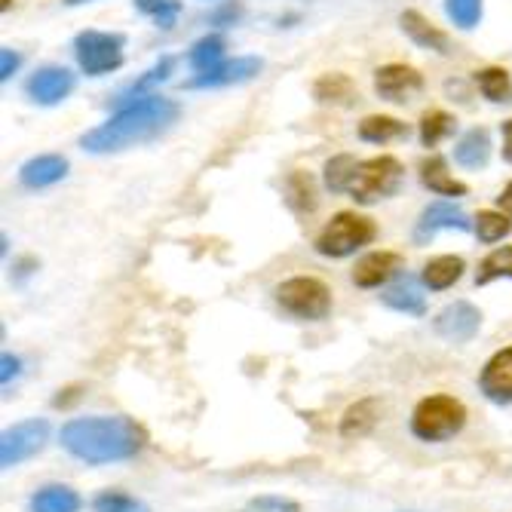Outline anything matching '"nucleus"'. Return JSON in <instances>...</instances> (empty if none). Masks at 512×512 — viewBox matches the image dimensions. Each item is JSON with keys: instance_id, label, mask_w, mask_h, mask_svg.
Listing matches in <instances>:
<instances>
[{"instance_id": "nucleus-7", "label": "nucleus", "mask_w": 512, "mask_h": 512, "mask_svg": "<svg viewBox=\"0 0 512 512\" xmlns=\"http://www.w3.org/2000/svg\"><path fill=\"white\" fill-rule=\"evenodd\" d=\"M123 34L111 31H80L74 37V59L86 77H105L123 65Z\"/></svg>"}, {"instance_id": "nucleus-28", "label": "nucleus", "mask_w": 512, "mask_h": 512, "mask_svg": "<svg viewBox=\"0 0 512 512\" xmlns=\"http://www.w3.org/2000/svg\"><path fill=\"white\" fill-rule=\"evenodd\" d=\"M476 83H479L482 96L488 102H497V105H509L512 102V77H509V71H503V68H482V71H476Z\"/></svg>"}, {"instance_id": "nucleus-39", "label": "nucleus", "mask_w": 512, "mask_h": 512, "mask_svg": "<svg viewBox=\"0 0 512 512\" xmlns=\"http://www.w3.org/2000/svg\"><path fill=\"white\" fill-rule=\"evenodd\" d=\"M19 65H22V56L16 50H10V46H4V50H0V80L7 83L19 71Z\"/></svg>"}, {"instance_id": "nucleus-12", "label": "nucleus", "mask_w": 512, "mask_h": 512, "mask_svg": "<svg viewBox=\"0 0 512 512\" xmlns=\"http://www.w3.org/2000/svg\"><path fill=\"white\" fill-rule=\"evenodd\" d=\"M473 224H470V218H467V212H463L460 206H454V203H433V206H427L424 212H421V218H417V224H414V243L417 246H427L439 230H470Z\"/></svg>"}, {"instance_id": "nucleus-13", "label": "nucleus", "mask_w": 512, "mask_h": 512, "mask_svg": "<svg viewBox=\"0 0 512 512\" xmlns=\"http://www.w3.org/2000/svg\"><path fill=\"white\" fill-rule=\"evenodd\" d=\"M264 62L258 56H240V59H230V62H221L218 68L206 71V74H197L194 80H188L184 86L188 89H215V86H237V83H249L261 74Z\"/></svg>"}, {"instance_id": "nucleus-1", "label": "nucleus", "mask_w": 512, "mask_h": 512, "mask_svg": "<svg viewBox=\"0 0 512 512\" xmlns=\"http://www.w3.org/2000/svg\"><path fill=\"white\" fill-rule=\"evenodd\" d=\"M59 442L74 460H83L89 467H105V463H123L142 454L148 433L126 414H92L71 417L59 433Z\"/></svg>"}, {"instance_id": "nucleus-23", "label": "nucleus", "mask_w": 512, "mask_h": 512, "mask_svg": "<svg viewBox=\"0 0 512 512\" xmlns=\"http://www.w3.org/2000/svg\"><path fill=\"white\" fill-rule=\"evenodd\" d=\"M467 270V261L460 255H439V258H430L424 264V273H421V283L430 289V292H445L451 289L457 279Z\"/></svg>"}, {"instance_id": "nucleus-11", "label": "nucleus", "mask_w": 512, "mask_h": 512, "mask_svg": "<svg viewBox=\"0 0 512 512\" xmlns=\"http://www.w3.org/2000/svg\"><path fill=\"white\" fill-rule=\"evenodd\" d=\"M375 92L384 99V102H393V105H405L411 99H417L424 92V77L421 71H414L411 65H384L375 71Z\"/></svg>"}, {"instance_id": "nucleus-8", "label": "nucleus", "mask_w": 512, "mask_h": 512, "mask_svg": "<svg viewBox=\"0 0 512 512\" xmlns=\"http://www.w3.org/2000/svg\"><path fill=\"white\" fill-rule=\"evenodd\" d=\"M46 439H50V421H43V417H28V421L4 430V436H0V467L13 470L31 460L46 445Z\"/></svg>"}, {"instance_id": "nucleus-35", "label": "nucleus", "mask_w": 512, "mask_h": 512, "mask_svg": "<svg viewBox=\"0 0 512 512\" xmlns=\"http://www.w3.org/2000/svg\"><path fill=\"white\" fill-rule=\"evenodd\" d=\"M445 13L460 31H473L482 22V0H445Z\"/></svg>"}, {"instance_id": "nucleus-41", "label": "nucleus", "mask_w": 512, "mask_h": 512, "mask_svg": "<svg viewBox=\"0 0 512 512\" xmlns=\"http://www.w3.org/2000/svg\"><path fill=\"white\" fill-rule=\"evenodd\" d=\"M500 132H503V160L512 163V120H506L500 126Z\"/></svg>"}, {"instance_id": "nucleus-33", "label": "nucleus", "mask_w": 512, "mask_h": 512, "mask_svg": "<svg viewBox=\"0 0 512 512\" xmlns=\"http://www.w3.org/2000/svg\"><path fill=\"white\" fill-rule=\"evenodd\" d=\"M92 509H96V512H151V506L145 500H138V497L126 494V491H117V488H108V491L96 494Z\"/></svg>"}, {"instance_id": "nucleus-9", "label": "nucleus", "mask_w": 512, "mask_h": 512, "mask_svg": "<svg viewBox=\"0 0 512 512\" xmlns=\"http://www.w3.org/2000/svg\"><path fill=\"white\" fill-rule=\"evenodd\" d=\"M482 329V310L470 301H454L433 319V332L451 344H470Z\"/></svg>"}, {"instance_id": "nucleus-4", "label": "nucleus", "mask_w": 512, "mask_h": 512, "mask_svg": "<svg viewBox=\"0 0 512 512\" xmlns=\"http://www.w3.org/2000/svg\"><path fill=\"white\" fill-rule=\"evenodd\" d=\"M375 237H378V227L371 218L356 215V212H338L316 234L313 249L322 258H347L353 252H359L362 246L375 243Z\"/></svg>"}, {"instance_id": "nucleus-10", "label": "nucleus", "mask_w": 512, "mask_h": 512, "mask_svg": "<svg viewBox=\"0 0 512 512\" xmlns=\"http://www.w3.org/2000/svg\"><path fill=\"white\" fill-rule=\"evenodd\" d=\"M77 86V77L62 68V65H43L37 68L28 83H25V92H28V99L43 105V108H53V105H62L71 92Z\"/></svg>"}, {"instance_id": "nucleus-37", "label": "nucleus", "mask_w": 512, "mask_h": 512, "mask_svg": "<svg viewBox=\"0 0 512 512\" xmlns=\"http://www.w3.org/2000/svg\"><path fill=\"white\" fill-rule=\"evenodd\" d=\"M249 509H258V512H301V503H295L289 497H279V494H264V497H255L249 503Z\"/></svg>"}, {"instance_id": "nucleus-25", "label": "nucleus", "mask_w": 512, "mask_h": 512, "mask_svg": "<svg viewBox=\"0 0 512 512\" xmlns=\"http://www.w3.org/2000/svg\"><path fill=\"white\" fill-rule=\"evenodd\" d=\"M313 99L322 102V105H353L356 102V86L347 74L341 71H332V74H322L316 83H313Z\"/></svg>"}, {"instance_id": "nucleus-20", "label": "nucleus", "mask_w": 512, "mask_h": 512, "mask_svg": "<svg viewBox=\"0 0 512 512\" xmlns=\"http://www.w3.org/2000/svg\"><path fill=\"white\" fill-rule=\"evenodd\" d=\"M175 71V59L172 56H163L160 62H154L142 77L138 80H132L129 86H123L117 96H114V105L117 108H123V105H129V102H138V99H145V96H154V86L157 83H163V80H169V74Z\"/></svg>"}, {"instance_id": "nucleus-19", "label": "nucleus", "mask_w": 512, "mask_h": 512, "mask_svg": "<svg viewBox=\"0 0 512 512\" xmlns=\"http://www.w3.org/2000/svg\"><path fill=\"white\" fill-rule=\"evenodd\" d=\"M384 307L396 310V313H405V316H424L427 313V298L421 292V283H417L414 276H399L393 286L384 289L381 295Z\"/></svg>"}, {"instance_id": "nucleus-31", "label": "nucleus", "mask_w": 512, "mask_h": 512, "mask_svg": "<svg viewBox=\"0 0 512 512\" xmlns=\"http://www.w3.org/2000/svg\"><path fill=\"white\" fill-rule=\"evenodd\" d=\"M356 157L350 154H338L332 157L329 163H325V188H329L332 194H347L350 191V181L356 175Z\"/></svg>"}, {"instance_id": "nucleus-17", "label": "nucleus", "mask_w": 512, "mask_h": 512, "mask_svg": "<svg viewBox=\"0 0 512 512\" xmlns=\"http://www.w3.org/2000/svg\"><path fill=\"white\" fill-rule=\"evenodd\" d=\"M378 421H381V399L365 396V399L353 402V405L341 414V427H338V433H341V439L356 442V439H365L371 430H375Z\"/></svg>"}, {"instance_id": "nucleus-16", "label": "nucleus", "mask_w": 512, "mask_h": 512, "mask_svg": "<svg viewBox=\"0 0 512 512\" xmlns=\"http://www.w3.org/2000/svg\"><path fill=\"white\" fill-rule=\"evenodd\" d=\"M68 175V160L62 154H40L31 157L22 169H19V181L25 184L28 191H43L53 188L62 178Z\"/></svg>"}, {"instance_id": "nucleus-21", "label": "nucleus", "mask_w": 512, "mask_h": 512, "mask_svg": "<svg viewBox=\"0 0 512 512\" xmlns=\"http://www.w3.org/2000/svg\"><path fill=\"white\" fill-rule=\"evenodd\" d=\"M80 506H83V497L74 488L59 485V482L37 488L28 500V512H80Z\"/></svg>"}, {"instance_id": "nucleus-29", "label": "nucleus", "mask_w": 512, "mask_h": 512, "mask_svg": "<svg viewBox=\"0 0 512 512\" xmlns=\"http://www.w3.org/2000/svg\"><path fill=\"white\" fill-rule=\"evenodd\" d=\"M512 234V218L506 212H494V209H485L476 215V237L479 243H500L503 237Z\"/></svg>"}, {"instance_id": "nucleus-34", "label": "nucleus", "mask_w": 512, "mask_h": 512, "mask_svg": "<svg viewBox=\"0 0 512 512\" xmlns=\"http://www.w3.org/2000/svg\"><path fill=\"white\" fill-rule=\"evenodd\" d=\"M454 132V117L445 111H427L421 117V142L424 148H436L442 138H448Z\"/></svg>"}, {"instance_id": "nucleus-40", "label": "nucleus", "mask_w": 512, "mask_h": 512, "mask_svg": "<svg viewBox=\"0 0 512 512\" xmlns=\"http://www.w3.org/2000/svg\"><path fill=\"white\" fill-rule=\"evenodd\" d=\"M240 16V7H234V4H227L224 10H218L215 16H212V22L215 25H234V19Z\"/></svg>"}, {"instance_id": "nucleus-43", "label": "nucleus", "mask_w": 512, "mask_h": 512, "mask_svg": "<svg viewBox=\"0 0 512 512\" xmlns=\"http://www.w3.org/2000/svg\"><path fill=\"white\" fill-rule=\"evenodd\" d=\"M65 7H83V4H92V0H62Z\"/></svg>"}, {"instance_id": "nucleus-14", "label": "nucleus", "mask_w": 512, "mask_h": 512, "mask_svg": "<svg viewBox=\"0 0 512 512\" xmlns=\"http://www.w3.org/2000/svg\"><path fill=\"white\" fill-rule=\"evenodd\" d=\"M479 390L488 402L494 405H509L512 402V347L497 350L479 375Z\"/></svg>"}, {"instance_id": "nucleus-5", "label": "nucleus", "mask_w": 512, "mask_h": 512, "mask_svg": "<svg viewBox=\"0 0 512 512\" xmlns=\"http://www.w3.org/2000/svg\"><path fill=\"white\" fill-rule=\"evenodd\" d=\"M276 304L301 322H322L332 313V289L316 276H292L276 286Z\"/></svg>"}, {"instance_id": "nucleus-38", "label": "nucleus", "mask_w": 512, "mask_h": 512, "mask_svg": "<svg viewBox=\"0 0 512 512\" xmlns=\"http://www.w3.org/2000/svg\"><path fill=\"white\" fill-rule=\"evenodd\" d=\"M0 384H4V390H10V384L22 375V359L19 356H13V353H4L0 356Z\"/></svg>"}, {"instance_id": "nucleus-3", "label": "nucleus", "mask_w": 512, "mask_h": 512, "mask_svg": "<svg viewBox=\"0 0 512 512\" xmlns=\"http://www.w3.org/2000/svg\"><path fill=\"white\" fill-rule=\"evenodd\" d=\"M467 405L448 393L427 396L411 411V433L421 442H448L467 427Z\"/></svg>"}, {"instance_id": "nucleus-15", "label": "nucleus", "mask_w": 512, "mask_h": 512, "mask_svg": "<svg viewBox=\"0 0 512 512\" xmlns=\"http://www.w3.org/2000/svg\"><path fill=\"white\" fill-rule=\"evenodd\" d=\"M402 270V255L399 252H368L365 258L356 261L353 267V283L359 289H381L384 283H390V279Z\"/></svg>"}, {"instance_id": "nucleus-22", "label": "nucleus", "mask_w": 512, "mask_h": 512, "mask_svg": "<svg viewBox=\"0 0 512 512\" xmlns=\"http://www.w3.org/2000/svg\"><path fill=\"white\" fill-rule=\"evenodd\" d=\"M454 160L463 169H482V166H488V160H491V135H488V129L476 126L470 132H463L460 142L454 145Z\"/></svg>"}, {"instance_id": "nucleus-27", "label": "nucleus", "mask_w": 512, "mask_h": 512, "mask_svg": "<svg viewBox=\"0 0 512 512\" xmlns=\"http://www.w3.org/2000/svg\"><path fill=\"white\" fill-rule=\"evenodd\" d=\"M191 68L197 71V74H206V71H212V68H218L221 62H224V37L221 34H206V37H200L194 46H191Z\"/></svg>"}, {"instance_id": "nucleus-2", "label": "nucleus", "mask_w": 512, "mask_h": 512, "mask_svg": "<svg viewBox=\"0 0 512 512\" xmlns=\"http://www.w3.org/2000/svg\"><path fill=\"white\" fill-rule=\"evenodd\" d=\"M181 108L172 99L163 96H145L138 102L123 105L114 117H108L102 126L89 129L80 138V148L89 154H120L138 145H148L163 132L172 129Z\"/></svg>"}, {"instance_id": "nucleus-18", "label": "nucleus", "mask_w": 512, "mask_h": 512, "mask_svg": "<svg viewBox=\"0 0 512 512\" xmlns=\"http://www.w3.org/2000/svg\"><path fill=\"white\" fill-rule=\"evenodd\" d=\"M399 25H402V31H405L417 46H424V50H433V53H439V56H448V53H451V40H448V34L439 31L424 13L405 10V13L399 16Z\"/></svg>"}, {"instance_id": "nucleus-36", "label": "nucleus", "mask_w": 512, "mask_h": 512, "mask_svg": "<svg viewBox=\"0 0 512 512\" xmlns=\"http://www.w3.org/2000/svg\"><path fill=\"white\" fill-rule=\"evenodd\" d=\"M135 10L151 16L160 28H172L175 19L181 16V0H135Z\"/></svg>"}, {"instance_id": "nucleus-6", "label": "nucleus", "mask_w": 512, "mask_h": 512, "mask_svg": "<svg viewBox=\"0 0 512 512\" xmlns=\"http://www.w3.org/2000/svg\"><path fill=\"white\" fill-rule=\"evenodd\" d=\"M405 181V169L396 157H371L356 166V175L350 181V197L362 206H371L378 200H387L399 194Z\"/></svg>"}, {"instance_id": "nucleus-26", "label": "nucleus", "mask_w": 512, "mask_h": 512, "mask_svg": "<svg viewBox=\"0 0 512 512\" xmlns=\"http://www.w3.org/2000/svg\"><path fill=\"white\" fill-rule=\"evenodd\" d=\"M408 135V126L396 117H387V114H371L359 123V138L368 145H387V142H396V138H405Z\"/></svg>"}, {"instance_id": "nucleus-44", "label": "nucleus", "mask_w": 512, "mask_h": 512, "mask_svg": "<svg viewBox=\"0 0 512 512\" xmlns=\"http://www.w3.org/2000/svg\"><path fill=\"white\" fill-rule=\"evenodd\" d=\"M249 512H258V509H249Z\"/></svg>"}, {"instance_id": "nucleus-32", "label": "nucleus", "mask_w": 512, "mask_h": 512, "mask_svg": "<svg viewBox=\"0 0 512 512\" xmlns=\"http://www.w3.org/2000/svg\"><path fill=\"white\" fill-rule=\"evenodd\" d=\"M494 279H512V246L494 249L476 273V286H488Z\"/></svg>"}, {"instance_id": "nucleus-24", "label": "nucleus", "mask_w": 512, "mask_h": 512, "mask_svg": "<svg viewBox=\"0 0 512 512\" xmlns=\"http://www.w3.org/2000/svg\"><path fill=\"white\" fill-rule=\"evenodd\" d=\"M421 181H424V188H430L439 197H467V184L457 181L448 172L445 157H427L421 163Z\"/></svg>"}, {"instance_id": "nucleus-30", "label": "nucleus", "mask_w": 512, "mask_h": 512, "mask_svg": "<svg viewBox=\"0 0 512 512\" xmlns=\"http://www.w3.org/2000/svg\"><path fill=\"white\" fill-rule=\"evenodd\" d=\"M286 200L295 212H313L316 209V188H313V178L307 172H292L286 181Z\"/></svg>"}, {"instance_id": "nucleus-42", "label": "nucleus", "mask_w": 512, "mask_h": 512, "mask_svg": "<svg viewBox=\"0 0 512 512\" xmlns=\"http://www.w3.org/2000/svg\"><path fill=\"white\" fill-rule=\"evenodd\" d=\"M497 209H500V212H506V215L512 218V181L506 184V188H503V194L497 197Z\"/></svg>"}]
</instances>
